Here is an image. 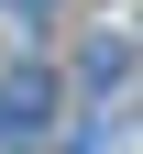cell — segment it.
<instances>
[{
    "instance_id": "cell-2",
    "label": "cell",
    "mask_w": 143,
    "mask_h": 154,
    "mask_svg": "<svg viewBox=\"0 0 143 154\" xmlns=\"http://www.w3.org/2000/svg\"><path fill=\"white\" fill-rule=\"evenodd\" d=\"M0 11H22V22H44V11H55V0H0Z\"/></svg>"
},
{
    "instance_id": "cell-1",
    "label": "cell",
    "mask_w": 143,
    "mask_h": 154,
    "mask_svg": "<svg viewBox=\"0 0 143 154\" xmlns=\"http://www.w3.org/2000/svg\"><path fill=\"white\" fill-rule=\"evenodd\" d=\"M44 121H55V77H33V66L0 77V143H33Z\"/></svg>"
}]
</instances>
